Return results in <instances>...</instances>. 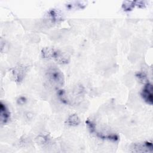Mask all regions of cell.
<instances>
[{"label":"cell","instance_id":"obj_1","mask_svg":"<svg viewBox=\"0 0 153 153\" xmlns=\"http://www.w3.org/2000/svg\"><path fill=\"white\" fill-rule=\"evenodd\" d=\"M41 54L44 59H53L60 64H66L69 62V56L62 51L51 47L43 48Z\"/></svg>","mask_w":153,"mask_h":153},{"label":"cell","instance_id":"obj_2","mask_svg":"<svg viewBox=\"0 0 153 153\" xmlns=\"http://www.w3.org/2000/svg\"><path fill=\"white\" fill-rule=\"evenodd\" d=\"M46 77L50 84L56 87L64 85L65 77L62 72L56 66H50L46 71Z\"/></svg>","mask_w":153,"mask_h":153},{"label":"cell","instance_id":"obj_3","mask_svg":"<svg viewBox=\"0 0 153 153\" xmlns=\"http://www.w3.org/2000/svg\"><path fill=\"white\" fill-rule=\"evenodd\" d=\"M85 123H86L89 130L90 131V132L95 133L96 135L100 139H108V140H111L112 141H117L119 139L118 136L116 134H114V133H109V134L105 133V134L103 133L97 131L96 128L95 124L91 120H90L88 119L86 120Z\"/></svg>","mask_w":153,"mask_h":153},{"label":"cell","instance_id":"obj_4","mask_svg":"<svg viewBox=\"0 0 153 153\" xmlns=\"http://www.w3.org/2000/svg\"><path fill=\"white\" fill-rule=\"evenodd\" d=\"M153 88H152V85L148 82L146 83L143 88L142 89V91L141 92V96L143 100L148 104L152 105L153 103V92H152Z\"/></svg>","mask_w":153,"mask_h":153},{"label":"cell","instance_id":"obj_5","mask_svg":"<svg viewBox=\"0 0 153 153\" xmlns=\"http://www.w3.org/2000/svg\"><path fill=\"white\" fill-rule=\"evenodd\" d=\"M131 149L134 152H152V143L149 142L135 143Z\"/></svg>","mask_w":153,"mask_h":153},{"label":"cell","instance_id":"obj_6","mask_svg":"<svg viewBox=\"0 0 153 153\" xmlns=\"http://www.w3.org/2000/svg\"><path fill=\"white\" fill-rule=\"evenodd\" d=\"M27 71V68L25 66H19L13 70V76L16 82H20L24 78Z\"/></svg>","mask_w":153,"mask_h":153},{"label":"cell","instance_id":"obj_7","mask_svg":"<svg viewBox=\"0 0 153 153\" xmlns=\"http://www.w3.org/2000/svg\"><path fill=\"white\" fill-rule=\"evenodd\" d=\"M0 111L1 123L2 124H4L8 121L10 117V112L7 106L2 102L0 103Z\"/></svg>","mask_w":153,"mask_h":153},{"label":"cell","instance_id":"obj_8","mask_svg":"<svg viewBox=\"0 0 153 153\" xmlns=\"http://www.w3.org/2000/svg\"><path fill=\"white\" fill-rule=\"evenodd\" d=\"M48 16L50 20L54 22H59L63 19L62 14L59 10L56 9H52L48 11Z\"/></svg>","mask_w":153,"mask_h":153},{"label":"cell","instance_id":"obj_9","mask_svg":"<svg viewBox=\"0 0 153 153\" xmlns=\"http://www.w3.org/2000/svg\"><path fill=\"white\" fill-rule=\"evenodd\" d=\"M66 123L68 125L71 126H76L80 123V119L76 114L71 115L66 120Z\"/></svg>","mask_w":153,"mask_h":153},{"label":"cell","instance_id":"obj_10","mask_svg":"<svg viewBox=\"0 0 153 153\" xmlns=\"http://www.w3.org/2000/svg\"><path fill=\"white\" fill-rule=\"evenodd\" d=\"M136 6V1H125L123 2L122 7L124 11L131 10Z\"/></svg>","mask_w":153,"mask_h":153},{"label":"cell","instance_id":"obj_11","mask_svg":"<svg viewBox=\"0 0 153 153\" xmlns=\"http://www.w3.org/2000/svg\"><path fill=\"white\" fill-rule=\"evenodd\" d=\"M57 95L59 96V98L60 100L65 104H69V101L66 98L65 96V92L63 90H59L57 91Z\"/></svg>","mask_w":153,"mask_h":153},{"label":"cell","instance_id":"obj_12","mask_svg":"<svg viewBox=\"0 0 153 153\" xmlns=\"http://www.w3.org/2000/svg\"><path fill=\"white\" fill-rule=\"evenodd\" d=\"M26 102V99L25 97L23 96H21L19 98H18L17 102L18 104L19 105H23L24 103H25V102Z\"/></svg>","mask_w":153,"mask_h":153},{"label":"cell","instance_id":"obj_13","mask_svg":"<svg viewBox=\"0 0 153 153\" xmlns=\"http://www.w3.org/2000/svg\"><path fill=\"white\" fill-rule=\"evenodd\" d=\"M136 76L140 79V80H144L145 77H146V75H145L144 73H142V72H138L137 74H136Z\"/></svg>","mask_w":153,"mask_h":153}]
</instances>
